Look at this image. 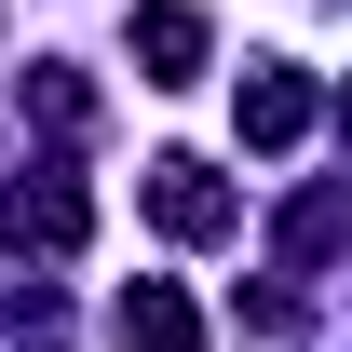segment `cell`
<instances>
[{
    "mask_svg": "<svg viewBox=\"0 0 352 352\" xmlns=\"http://www.w3.org/2000/svg\"><path fill=\"white\" fill-rule=\"evenodd\" d=\"M0 230H14L28 258H82V230H95V204H82V176H54V163H28L14 190H0Z\"/></svg>",
    "mask_w": 352,
    "mask_h": 352,
    "instance_id": "cell-1",
    "label": "cell"
},
{
    "mask_svg": "<svg viewBox=\"0 0 352 352\" xmlns=\"http://www.w3.org/2000/svg\"><path fill=\"white\" fill-rule=\"evenodd\" d=\"M149 217H163L176 244H217V230H230V190L204 163H149Z\"/></svg>",
    "mask_w": 352,
    "mask_h": 352,
    "instance_id": "cell-2",
    "label": "cell"
},
{
    "mask_svg": "<svg viewBox=\"0 0 352 352\" xmlns=\"http://www.w3.org/2000/svg\"><path fill=\"white\" fill-rule=\"evenodd\" d=\"M311 135V82L298 68H258V82H244V149H298Z\"/></svg>",
    "mask_w": 352,
    "mask_h": 352,
    "instance_id": "cell-3",
    "label": "cell"
},
{
    "mask_svg": "<svg viewBox=\"0 0 352 352\" xmlns=\"http://www.w3.org/2000/svg\"><path fill=\"white\" fill-rule=\"evenodd\" d=\"M122 352H204V311L176 285H122Z\"/></svg>",
    "mask_w": 352,
    "mask_h": 352,
    "instance_id": "cell-4",
    "label": "cell"
},
{
    "mask_svg": "<svg viewBox=\"0 0 352 352\" xmlns=\"http://www.w3.org/2000/svg\"><path fill=\"white\" fill-rule=\"evenodd\" d=\"M135 54H149V82H204V14L190 0H149L135 14Z\"/></svg>",
    "mask_w": 352,
    "mask_h": 352,
    "instance_id": "cell-5",
    "label": "cell"
},
{
    "mask_svg": "<svg viewBox=\"0 0 352 352\" xmlns=\"http://www.w3.org/2000/svg\"><path fill=\"white\" fill-rule=\"evenodd\" d=\"M28 109H41L54 135H82V122H95V82H82V68H54V54H41V68H28Z\"/></svg>",
    "mask_w": 352,
    "mask_h": 352,
    "instance_id": "cell-6",
    "label": "cell"
}]
</instances>
